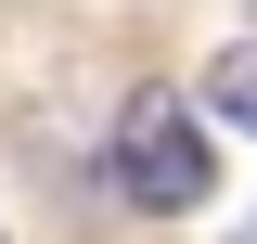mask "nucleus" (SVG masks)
Segmentation results:
<instances>
[{"label": "nucleus", "mask_w": 257, "mask_h": 244, "mask_svg": "<svg viewBox=\"0 0 257 244\" xmlns=\"http://www.w3.org/2000/svg\"><path fill=\"white\" fill-rule=\"evenodd\" d=\"M103 180H116L142 218H193L206 193H219V154H206L193 103H167V90H128V103H116V154H103Z\"/></svg>", "instance_id": "1"}, {"label": "nucleus", "mask_w": 257, "mask_h": 244, "mask_svg": "<svg viewBox=\"0 0 257 244\" xmlns=\"http://www.w3.org/2000/svg\"><path fill=\"white\" fill-rule=\"evenodd\" d=\"M206 116H231V129H257V52L231 39L219 64H206Z\"/></svg>", "instance_id": "2"}, {"label": "nucleus", "mask_w": 257, "mask_h": 244, "mask_svg": "<svg viewBox=\"0 0 257 244\" xmlns=\"http://www.w3.org/2000/svg\"><path fill=\"white\" fill-rule=\"evenodd\" d=\"M231 244H257V218H244V231H231Z\"/></svg>", "instance_id": "3"}]
</instances>
